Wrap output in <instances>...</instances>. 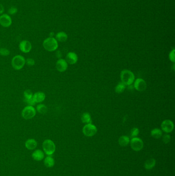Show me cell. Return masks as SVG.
<instances>
[{"label":"cell","instance_id":"cell-7","mask_svg":"<svg viewBox=\"0 0 175 176\" xmlns=\"http://www.w3.org/2000/svg\"><path fill=\"white\" fill-rule=\"evenodd\" d=\"M131 146L134 151H139L142 150L144 146L143 140L137 137H132L130 141Z\"/></svg>","mask_w":175,"mask_h":176},{"label":"cell","instance_id":"cell-21","mask_svg":"<svg viewBox=\"0 0 175 176\" xmlns=\"http://www.w3.org/2000/svg\"><path fill=\"white\" fill-rule=\"evenodd\" d=\"M44 163L47 167H52L55 165V160L52 156H48L45 158Z\"/></svg>","mask_w":175,"mask_h":176},{"label":"cell","instance_id":"cell-31","mask_svg":"<svg viewBox=\"0 0 175 176\" xmlns=\"http://www.w3.org/2000/svg\"><path fill=\"white\" fill-rule=\"evenodd\" d=\"M26 64L28 66H34L35 64V61L34 60V59L28 58L26 60Z\"/></svg>","mask_w":175,"mask_h":176},{"label":"cell","instance_id":"cell-10","mask_svg":"<svg viewBox=\"0 0 175 176\" xmlns=\"http://www.w3.org/2000/svg\"><path fill=\"white\" fill-rule=\"evenodd\" d=\"M19 49L24 53H28L32 49V45L28 40H23L19 44Z\"/></svg>","mask_w":175,"mask_h":176},{"label":"cell","instance_id":"cell-22","mask_svg":"<svg viewBox=\"0 0 175 176\" xmlns=\"http://www.w3.org/2000/svg\"><path fill=\"white\" fill-rule=\"evenodd\" d=\"M81 119L82 122L84 124H89V123H91V116L88 112L84 113L82 115Z\"/></svg>","mask_w":175,"mask_h":176},{"label":"cell","instance_id":"cell-3","mask_svg":"<svg viewBox=\"0 0 175 176\" xmlns=\"http://www.w3.org/2000/svg\"><path fill=\"white\" fill-rule=\"evenodd\" d=\"M26 64L25 58L22 56L18 55L13 57L11 60V66L16 70H20Z\"/></svg>","mask_w":175,"mask_h":176},{"label":"cell","instance_id":"cell-28","mask_svg":"<svg viewBox=\"0 0 175 176\" xmlns=\"http://www.w3.org/2000/svg\"><path fill=\"white\" fill-rule=\"evenodd\" d=\"M171 136L168 134H165L162 137V141L165 144H168L171 140Z\"/></svg>","mask_w":175,"mask_h":176},{"label":"cell","instance_id":"cell-6","mask_svg":"<svg viewBox=\"0 0 175 176\" xmlns=\"http://www.w3.org/2000/svg\"><path fill=\"white\" fill-rule=\"evenodd\" d=\"M97 128L94 125L89 123L85 125L83 128V133L86 137H91L94 136L97 132Z\"/></svg>","mask_w":175,"mask_h":176},{"label":"cell","instance_id":"cell-25","mask_svg":"<svg viewBox=\"0 0 175 176\" xmlns=\"http://www.w3.org/2000/svg\"><path fill=\"white\" fill-rule=\"evenodd\" d=\"M33 95H34L33 93L30 90H26L24 92V96L25 98L24 99H26V100H28L32 98L33 97Z\"/></svg>","mask_w":175,"mask_h":176},{"label":"cell","instance_id":"cell-15","mask_svg":"<svg viewBox=\"0 0 175 176\" xmlns=\"http://www.w3.org/2000/svg\"><path fill=\"white\" fill-rule=\"evenodd\" d=\"M25 147L28 150H34L37 147L38 143L34 139H29L27 140L25 143Z\"/></svg>","mask_w":175,"mask_h":176},{"label":"cell","instance_id":"cell-18","mask_svg":"<svg viewBox=\"0 0 175 176\" xmlns=\"http://www.w3.org/2000/svg\"><path fill=\"white\" fill-rule=\"evenodd\" d=\"M156 165V160L154 159H149L147 160L144 163V167L147 170H151Z\"/></svg>","mask_w":175,"mask_h":176},{"label":"cell","instance_id":"cell-14","mask_svg":"<svg viewBox=\"0 0 175 176\" xmlns=\"http://www.w3.org/2000/svg\"><path fill=\"white\" fill-rule=\"evenodd\" d=\"M33 98L34 99L36 103H41L45 100L46 95L42 92H38L34 94Z\"/></svg>","mask_w":175,"mask_h":176},{"label":"cell","instance_id":"cell-27","mask_svg":"<svg viewBox=\"0 0 175 176\" xmlns=\"http://www.w3.org/2000/svg\"><path fill=\"white\" fill-rule=\"evenodd\" d=\"M10 54V52L7 48H0V55L3 56H7Z\"/></svg>","mask_w":175,"mask_h":176},{"label":"cell","instance_id":"cell-29","mask_svg":"<svg viewBox=\"0 0 175 176\" xmlns=\"http://www.w3.org/2000/svg\"><path fill=\"white\" fill-rule=\"evenodd\" d=\"M169 59L170 61H171L172 62H175V49L172 50L170 54H169Z\"/></svg>","mask_w":175,"mask_h":176},{"label":"cell","instance_id":"cell-17","mask_svg":"<svg viewBox=\"0 0 175 176\" xmlns=\"http://www.w3.org/2000/svg\"><path fill=\"white\" fill-rule=\"evenodd\" d=\"M55 39L57 40L58 42L59 41L61 42H64L68 39V36L64 32H60L56 34Z\"/></svg>","mask_w":175,"mask_h":176},{"label":"cell","instance_id":"cell-9","mask_svg":"<svg viewBox=\"0 0 175 176\" xmlns=\"http://www.w3.org/2000/svg\"><path fill=\"white\" fill-rule=\"evenodd\" d=\"M161 129L165 133H170L173 131L174 128V125L173 122L170 119H166L161 123Z\"/></svg>","mask_w":175,"mask_h":176},{"label":"cell","instance_id":"cell-12","mask_svg":"<svg viewBox=\"0 0 175 176\" xmlns=\"http://www.w3.org/2000/svg\"><path fill=\"white\" fill-rule=\"evenodd\" d=\"M12 24V19L8 14H3L0 16V24L4 27H8Z\"/></svg>","mask_w":175,"mask_h":176},{"label":"cell","instance_id":"cell-20","mask_svg":"<svg viewBox=\"0 0 175 176\" xmlns=\"http://www.w3.org/2000/svg\"><path fill=\"white\" fill-rule=\"evenodd\" d=\"M150 134L154 139H160L162 136V131L159 128H155L151 131Z\"/></svg>","mask_w":175,"mask_h":176},{"label":"cell","instance_id":"cell-26","mask_svg":"<svg viewBox=\"0 0 175 176\" xmlns=\"http://www.w3.org/2000/svg\"><path fill=\"white\" fill-rule=\"evenodd\" d=\"M139 134V130L137 128H133L131 131V136L132 137H135Z\"/></svg>","mask_w":175,"mask_h":176},{"label":"cell","instance_id":"cell-5","mask_svg":"<svg viewBox=\"0 0 175 176\" xmlns=\"http://www.w3.org/2000/svg\"><path fill=\"white\" fill-rule=\"evenodd\" d=\"M36 109L32 106H27L24 108L22 111V116L25 119H33L36 114Z\"/></svg>","mask_w":175,"mask_h":176},{"label":"cell","instance_id":"cell-16","mask_svg":"<svg viewBox=\"0 0 175 176\" xmlns=\"http://www.w3.org/2000/svg\"><path fill=\"white\" fill-rule=\"evenodd\" d=\"M32 158L36 161H40L44 158V154L41 150H36L32 153Z\"/></svg>","mask_w":175,"mask_h":176},{"label":"cell","instance_id":"cell-30","mask_svg":"<svg viewBox=\"0 0 175 176\" xmlns=\"http://www.w3.org/2000/svg\"><path fill=\"white\" fill-rule=\"evenodd\" d=\"M25 102L28 105V106H34L35 104H36V102L34 101V99L33 98V97L31 98L30 99H28V100H26L24 99Z\"/></svg>","mask_w":175,"mask_h":176},{"label":"cell","instance_id":"cell-33","mask_svg":"<svg viewBox=\"0 0 175 176\" xmlns=\"http://www.w3.org/2000/svg\"><path fill=\"white\" fill-rule=\"evenodd\" d=\"M4 11V8L1 4H0V14H2Z\"/></svg>","mask_w":175,"mask_h":176},{"label":"cell","instance_id":"cell-23","mask_svg":"<svg viewBox=\"0 0 175 176\" xmlns=\"http://www.w3.org/2000/svg\"><path fill=\"white\" fill-rule=\"evenodd\" d=\"M36 110L40 114H46L47 112L48 108L46 105L44 104H39L36 107Z\"/></svg>","mask_w":175,"mask_h":176},{"label":"cell","instance_id":"cell-19","mask_svg":"<svg viewBox=\"0 0 175 176\" xmlns=\"http://www.w3.org/2000/svg\"><path fill=\"white\" fill-rule=\"evenodd\" d=\"M118 142H119V144L120 146L124 147V146H127L129 145V143L130 142V139L129 137L126 136V135H123V136L120 137Z\"/></svg>","mask_w":175,"mask_h":176},{"label":"cell","instance_id":"cell-4","mask_svg":"<svg viewBox=\"0 0 175 176\" xmlns=\"http://www.w3.org/2000/svg\"><path fill=\"white\" fill-rule=\"evenodd\" d=\"M43 150L48 156H52L55 151V145L54 142L49 139H47L42 144Z\"/></svg>","mask_w":175,"mask_h":176},{"label":"cell","instance_id":"cell-11","mask_svg":"<svg viewBox=\"0 0 175 176\" xmlns=\"http://www.w3.org/2000/svg\"><path fill=\"white\" fill-rule=\"evenodd\" d=\"M55 67L58 71L60 72H64L66 71L68 68V63L65 59L60 58L58 60L55 64Z\"/></svg>","mask_w":175,"mask_h":176},{"label":"cell","instance_id":"cell-1","mask_svg":"<svg viewBox=\"0 0 175 176\" xmlns=\"http://www.w3.org/2000/svg\"><path fill=\"white\" fill-rule=\"evenodd\" d=\"M120 78L123 84L126 85H130L135 80L134 73L129 69H124L120 73Z\"/></svg>","mask_w":175,"mask_h":176},{"label":"cell","instance_id":"cell-32","mask_svg":"<svg viewBox=\"0 0 175 176\" xmlns=\"http://www.w3.org/2000/svg\"><path fill=\"white\" fill-rule=\"evenodd\" d=\"M18 11V9L16 7H11L9 8L8 10V13L10 14H16Z\"/></svg>","mask_w":175,"mask_h":176},{"label":"cell","instance_id":"cell-13","mask_svg":"<svg viewBox=\"0 0 175 176\" xmlns=\"http://www.w3.org/2000/svg\"><path fill=\"white\" fill-rule=\"evenodd\" d=\"M78 60V57L77 54L74 52H69L66 55L65 60L67 63L70 64H75L77 63Z\"/></svg>","mask_w":175,"mask_h":176},{"label":"cell","instance_id":"cell-2","mask_svg":"<svg viewBox=\"0 0 175 176\" xmlns=\"http://www.w3.org/2000/svg\"><path fill=\"white\" fill-rule=\"evenodd\" d=\"M43 46L45 50L48 52H54L58 48V42L54 37H48L45 39L43 42Z\"/></svg>","mask_w":175,"mask_h":176},{"label":"cell","instance_id":"cell-8","mask_svg":"<svg viewBox=\"0 0 175 176\" xmlns=\"http://www.w3.org/2000/svg\"><path fill=\"white\" fill-rule=\"evenodd\" d=\"M134 88L137 91H144L147 88V82L142 78H138L134 81Z\"/></svg>","mask_w":175,"mask_h":176},{"label":"cell","instance_id":"cell-24","mask_svg":"<svg viewBox=\"0 0 175 176\" xmlns=\"http://www.w3.org/2000/svg\"><path fill=\"white\" fill-rule=\"evenodd\" d=\"M125 87H126V85L124 84H123L122 82H119L115 87L116 92L118 94H120V93L123 92L125 90Z\"/></svg>","mask_w":175,"mask_h":176}]
</instances>
